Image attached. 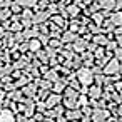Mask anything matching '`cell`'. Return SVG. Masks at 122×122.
<instances>
[{"instance_id":"9c48e42d","label":"cell","mask_w":122,"mask_h":122,"mask_svg":"<svg viewBox=\"0 0 122 122\" xmlns=\"http://www.w3.org/2000/svg\"><path fill=\"white\" fill-rule=\"evenodd\" d=\"M50 19V15H49V12L47 10H40V12H37L35 15H32V24H39V25H44L47 20Z\"/></svg>"},{"instance_id":"d6986e66","label":"cell","mask_w":122,"mask_h":122,"mask_svg":"<svg viewBox=\"0 0 122 122\" xmlns=\"http://www.w3.org/2000/svg\"><path fill=\"white\" fill-rule=\"evenodd\" d=\"M105 77H107V75H104V74H94V84L102 87L104 82H105Z\"/></svg>"},{"instance_id":"3957f363","label":"cell","mask_w":122,"mask_h":122,"mask_svg":"<svg viewBox=\"0 0 122 122\" xmlns=\"http://www.w3.org/2000/svg\"><path fill=\"white\" fill-rule=\"evenodd\" d=\"M109 117H110L109 109H94L92 115H90V120L92 122H107Z\"/></svg>"},{"instance_id":"4fadbf2b","label":"cell","mask_w":122,"mask_h":122,"mask_svg":"<svg viewBox=\"0 0 122 122\" xmlns=\"http://www.w3.org/2000/svg\"><path fill=\"white\" fill-rule=\"evenodd\" d=\"M104 20H105V17H104L100 12H94V14L90 15V22H92V24H95L97 27H102Z\"/></svg>"},{"instance_id":"30bf717a","label":"cell","mask_w":122,"mask_h":122,"mask_svg":"<svg viewBox=\"0 0 122 122\" xmlns=\"http://www.w3.org/2000/svg\"><path fill=\"white\" fill-rule=\"evenodd\" d=\"M90 40H92L97 47H105L107 42H109V37H107V34H97V35H92Z\"/></svg>"},{"instance_id":"4dcf8cb0","label":"cell","mask_w":122,"mask_h":122,"mask_svg":"<svg viewBox=\"0 0 122 122\" xmlns=\"http://www.w3.org/2000/svg\"><path fill=\"white\" fill-rule=\"evenodd\" d=\"M115 122H122V117H115Z\"/></svg>"},{"instance_id":"7a4b0ae2","label":"cell","mask_w":122,"mask_h":122,"mask_svg":"<svg viewBox=\"0 0 122 122\" xmlns=\"http://www.w3.org/2000/svg\"><path fill=\"white\" fill-rule=\"evenodd\" d=\"M119 65H120V60L115 59V57H112V59H109V60L104 64V67H102V74L107 75V77L115 75V74H119Z\"/></svg>"},{"instance_id":"d4e9b609","label":"cell","mask_w":122,"mask_h":122,"mask_svg":"<svg viewBox=\"0 0 122 122\" xmlns=\"http://www.w3.org/2000/svg\"><path fill=\"white\" fill-rule=\"evenodd\" d=\"M35 107H37V110H39V112H44V114H45V110H47V107H45V102H44V100H42V102H39Z\"/></svg>"},{"instance_id":"8fae6325","label":"cell","mask_w":122,"mask_h":122,"mask_svg":"<svg viewBox=\"0 0 122 122\" xmlns=\"http://www.w3.org/2000/svg\"><path fill=\"white\" fill-rule=\"evenodd\" d=\"M50 20H52V24L54 25H57L59 29H62V30H65V27H67V19H64L62 15H50Z\"/></svg>"},{"instance_id":"52a82bcc","label":"cell","mask_w":122,"mask_h":122,"mask_svg":"<svg viewBox=\"0 0 122 122\" xmlns=\"http://www.w3.org/2000/svg\"><path fill=\"white\" fill-rule=\"evenodd\" d=\"M102 94H104V89H102L100 85L92 84V85H89V89H87V97H89V99H100Z\"/></svg>"},{"instance_id":"f546056e","label":"cell","mask_w":122,"mask_h":122,"mask_svg":"<svg viewBox=\"0 0 122 122\" xmlns=\"http://www.w3.org/2000/svg\"><path fill=\"white\" fill-rule=\"evenodd\" d=\"M119 75H120V79H122V60H120V65H119Z\"/></svg>"},{"instance_id":"2e32d148","label":"cell","mask_w":122,"mask_h":122,"mask_svg":"<svg viewBox=\"0 0 122 122\" xmlns=\"http://www.w3.org/2000/svg\"><path fill=\"white\" fill-rule=\"evenodd\" d=\"M15 2H17L20 7H24V9H32V7L37 5L39 0H15Z\"/></svg>"},{"instance_id":"44dd1931","label":"cell","mask_w":122,"mask_h":122,"mask_svg":"<svg viewBox=\"0 0 122 122\" xmlns=\"http://www.w3.org/2000/svg\"><path fill=\"white\" fill-rule=\"evenodd\" d=\"M37 57H39V60L42 64H49V57H47L45 50H37Z\"/></svg>"},{"instance_id":"ac0fdd59","label":"cell","mask_w":122,"mask_h":122,"mask_svg":"<svg viewBox=\"0 0 122 122\" xmlns=\"http://www.w3.org/2000/svg\"><path fill=\"white\" fill-rule=\"evenodd\" d=\"M35 92H37V84H29V85H25V89H24V94L29 95V97H34Z\"/></svg>"},{"instance_id":"603a6c76","label":"cell","mask_w":122,"mask_h":122,"mask_svg":"<svg viewBox=\"0 0 122 122\" xmlns=\"http://www.w3.org/2000/svg\"><path fill=\"white\" fill-rule=\"evenodd\" d=\"M45 54H47V57H49V59H52V57H55V55H57V50H55V49H52V47H47V49H45Z\"/></svg>"},{"instance_id":"6da1fadb","label":"cell","mask_w":122,"mask_h":122,"mask_svg":"<svg viewBox=\"0 0 122 122\" xmlns=\"http://www.w3.org/2000/svg\"><path fill=\"white\" fill-rule=\"evenodd\" d=\"M75 79L79 80V84L80 85H92L94 84V74H92V69L90 67H85V65H82L80 69H77L75 72Z\"/></svg>"},{"instance_id":"e0dca14e","label":"cell","mask_w":122,"mask_h":122,"mask_svg":"<svg viewBox=\"0 0 122 122\" xmlns=\"http://www.w3.org/2000/svg\"><path fill=\"white\" fill-rule=\"evenodd\" d=\"M0 122H15V119H14L10 110H4L0 114Z\"/></svg>"},{"instance_id":"ba28073f","label":"cell","mask_w":122,"mask_h":122,"mask_svg":"<svg viewBox=\"0 0 122 122\" xmlns=\"http://www.w3.org/2000/svg\"><path fill=\"white\" fill-rule=\"evenodd\" d=\"M65 10H67V15L70 17V19H79L80 17V12H82V9H80V5H77V4H69V5H65Z\"/></svg>"},{"instance_id":"ffe728a7","label":"cell","mask_w":122,"mask_h":122,"mask_svg":"<svg viewBox=\"0 0 122 122\" xmlns=\"http://www.w3.org/2000/svg\"><path fill=\"white\" fill-rule=\"evenodd\" d=\"M92 54H94V59H102L105 55V47H97Z\"/></svg>"},{"instance_id":"f1b7e54d","label":"cell","mask_w":122,"mask_h":122,"mask_svg":"<svg viewBox=\"0 0 122 122\" xmlns=\"http://www.w3.org/2000/svg\"><path fill=\"white\" fill-rule=\"evenodd\" d=\"M40 122H55V119H52V117H44Z\"/></svg>"},{"instance_id":"277c9868","label":"cell","mask_w":122,"mask_h":122,"mask_svg":"<svg viewBox=\"0 0 122 122\" xmlns=\"http://www.w3.org/2000/svg\"><path fill=\"white\" fill-rule=\"evenodd\" d=\"M45 102V107L47 109H54L55 105H59L62 102V94H55V92H50L47 95V99L44 100Z\"/></svg>"},{"instance_id":"4316f807","label":"cell","mask_w":122,"mask_h":122,"mask_svg":"<svg viewBox=\"0 0 122 122\" xmlns=\"http://www.w3.org/2000/svg\"><path fill=\"white\" fill-rule=\"evenodd\" d=\"M114 40L117 42V47H122V34H119V35H114Z\"/></svg>"},{"instance_id":"8992f818","label":"cell","mask_w":122,"mask_h":122,"mask_svg":"<svg viewBox=\"0 0 122 122\" xmlns=\"http://www.w3.org/2000/svg\"><path fill=\"white\" fill-rule=\"evenodd\" d=\"M87 44H89V40H85V39H82V37H77V39L72 42V50H74L75 54H82V52L87 50Z\"/></svg>"},{"instance_id":"83f0119b","label":"cell","mask_w":122,"mask_h":122,"mask_svg":"<svg viewBox=\"0 0 122 122\" xmlns=\"http://www.w3.org/2000/svg\"><path fill=\"white\" fill-rule=\"evenodd\" d=\"M79 122H92V120H90V117H89V115H82Z\"/></svg>"},{"instance_id":"7402d4cb","label":"cell","mask_w":122,"mask_h":122,"mask_svg":"<svg viewBox=\"0 0 122 122\" xmlns=\"http://www.w3.org/2000/svg\"><path fill=\"white\" fill-rule=\"evenodd\" d=\"M92 110H94V109H92L90 105H84V107H80L82 115H89V117H90V115H92Z\"/></svg>"},{"instance_id":"5b68a950","label":"cell","mask_w":122,"mask_h":122,"mask_svg":"<svg viewBox=\"0 0 122 122\" xmlns=\"http://www.w3.org/2000/svg\"><path fill=\"white\" fill-rule=\"evenodd\" d=\"M64 115H65L67 122H79L80 117H82V112H80V107H77V109H65Z\"/></svg>"},{"instance_id":"7c38bea8","label":"cell","mask_w":122,"mask_h":122,"mask_svg":"<svg viewBox=\"0 0 122 122\" xmlns=\"http://www.w3.org/2000/svg\"><path fill=\"white\" fill-rule=\"evenodd\" d=\"M109 20L114 24V27H120V25H122V12H119V10H112L110 15H109Z\"/></svg>"},{"instance_id":"cb8c5ba5","label":"cell","mask_w":122,"mask_h":122,"mask_svg":"<svg viewBox=\"0 0 122 122\" xmlns=\"http://www.w3.org/2000/svg\"><path fill=\"white\" fill-rule=\"evenodd\" d=\"M112 85H114V90H115V92H120V90H122V79L112 82Z\"/></svg>"},{"instance_id":"9a60e30c","label":"cell","mask_w":122,"mask_h":122,"mask_svg":"<svg viewBox=\"0 0 122 122\" xmlns=\"http://www.w3.org/2000/svg\"><path fill=\"white\" fill-rule=\"evenodd\" d=\"M40 49H42V44H40V40H39L37 37L29 40V50H30V52H37V50H40Z\"/></svg>"},{"instance_id":"484cf974","label":"cell","mask_w":122,"mask_h":122,"mask_svg":"<svg viewBox=\"0 0 122 122\" xmlns=\"http://www.w3.org/2000/svg\"><path fill=\"white\" fill-rule=\"evenodd\" d=\"M114 10L122 12V0H115V4H114Z\"/></svg>"},{"instance_id":"5bb4252c","label":"cell","mask_w":122,"mask_h":122,"mask_svg":"<svg viewBox=\"0 0 122 122\" xmlns=\"http://www.w3.org/2000/svg\"><path fill=\"white\" fill-rule=\"evenodd\" d=\"M99 2V7L100 10H114V4H115V0H97Z\"/></svg>"}]
</instances>
